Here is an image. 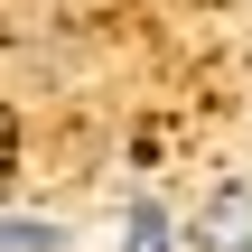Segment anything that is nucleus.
<instances>
[{
	"label": "nucleus",
	"instance_id": "f03ea898",
	"mask_svg": "<svg viewBox=\"0 0 252 252\" xmlns=\"http://www.w3.org/2000/svg\"><path fill=\"white\" fill-rule=\"evenodd\" d=\"M122 252H178V224H168L159 196H131V215H122Z\"/></svg>",
	"mask_w": 252,
	"mask_h": 252
},
{
	"label": "nucleus",
	"instance_id": "f257e3e1",
	"mask_svg": "<svg viewBox=\"0 0 252 252\" xmlns=\"http://www.w3.org/2000/svg\"><path fill=\"white\" fill-rule=\"evenodd\" d=\"M187 243H196V252H252V178H224V187H206V206H196Z\"/></svg>",
	"mask_w": 252,
	"mask_h": 252
},
{
	"label": "nucleus",
	"instance_id": "7ed1b4c3",
	"mask_svg": "<svg viewBox=\"0 0 252 252\" xmlns=\"http://www.w3.org/2000/svg\"><path fill=\"white\" fill-rule=\"evenodd\" d=\"M65 243V224L56 215H28V206H9V252H56Z\"/></svg>",
	"mask_w": 252,
	"mask_h": 252
}]
</instances>
